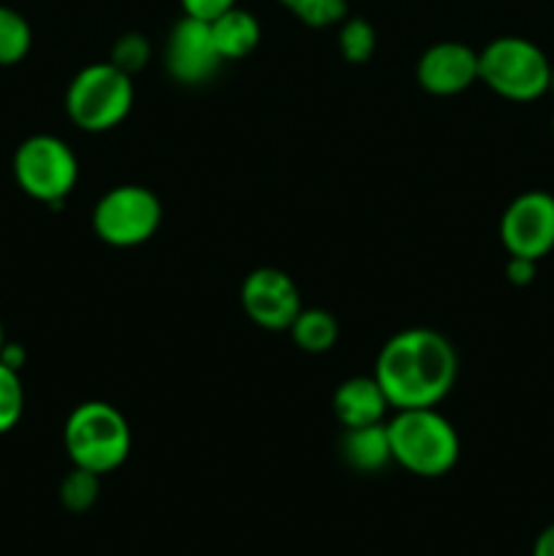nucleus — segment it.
Segmentation results:
<instances>
[{"label":"nucleus","instance_id":"nucleus-26","mask_svg":"<svg viewBox=\"0 0 554 556\" xmlns=\"http://www.w3.org/2000/svg\"><path fill=\"white\" fill-rule=\"evenodd\" d=\"M280 3L286 5L288 11H293V9H297V5H299V0H280Z\"/></svg>","mask_w":554,"mask_h":556},{"label":"nucleus","instance_id":"nucleus-25","mask_svg":"<svg viewBox=\"0 0 554 556\" xmlns=\"http://www.w3.org/2000/svg\"><path fill=\"white\" fill-rule=\"evenodd\" d=\"M532 556H554V525L543 527L532 543Z\"/></svg>","mask_w":554,"mask_h":556},{"label":"nucleus","instance_id":"nucleus-24","mask_svg":"<svg viewBox=\"0 0 554 556\" xmlns=\"http://www.w3.org/2000/svg\"><path fill=\"white\" fill-rule=\"evenodd\" d=\"M0 362H3L5 367H11V369H16V372H20L22 364L27 362V351L20 345V342L5 340V345L0 348Z\"/></svg>","mask_w":554,"mask_h":556},{"label":"nucleus","instance_id":"nucleus-20","mask_svg":"<svg viewBox=\"0 0 554 556\" xmlns=\"http://www.w3.org/2000/svg\"><path fill=\"white\" fill-rule=\"evenodd\" d=\"M291 14L307 27H331L348 16V0H299Z\"/></svg>","mask_w":554,"mask_h":556},{"label":"nucleus","instance_id":"nucleus-16","mask_svg":"<svg viewBox=\"0 0 554 556\" xmlns=\"http://www.w3.org/2000/svg\"><path fill=\"white\" fill-rule=\"evenodd\" d=\"M33 47L30 22L11 5H0V65L22 63Z\"/></svg>","mask_w":554,"mask_h":556},{"label":"nucleus","instance_id":"nucleus-23","mask_svg":"<svg viewBox=\"0 0 554 556\" xmlns=\"http://www.w3.org/2000/svg\"><path fill=\"white\" fill-rule=\"evenodd\" d=\"M536 269H538V261L521 258V255H508V264H505V280L516 288L530 286V282L536 280Z\"/></svg>","mask_w":554,"mask_h":556},{"label":"nucleus","instance_id":"nucleus-22","mask_svg":"<svg viewBox=\"0 0 554 556\" xmlns=\"http://www.w3.org/2000/svg\"><path fill=\"white\" fill-rule=\"evenodd\" d=\"M185 16H193V20L212 22L221 14H226L228 9L237 5V0H179Z\"/></svg>","mask_w":554,"mask_h":556},{"label":"nucleus","instance_id":"nucleus-8","mask_svg":"<svg viewBox=\"0 0 554 556\" xmlns=\"http://www.w3.org/2000/svg\"><path fill=\"white\" fill-rule=\"evenodd\" d=\"M500 242L505 253L541 261L554 250V195L549 190H525L500 217Z\"/></svg>","mask_w":554,"mask_h":556},{"label":"nucleus","instance_id":"nucleus-15","mask_svg":"<svg viewBox=\"0 0 554 556\" xmlns=\"http://www.w3.org/2000/svg\"><path fill=\"white\" fill-rule=\"evenodd\" d=\"M291 337L297 342V348H302L304 353H326L335 348L337 337H340V326L337 318L326 309H304L293 318L291 324Z\"/></svg>","mask_w":554,"mask_h":556},{"label":"nucleus","instance_id":"nucleus-13","mask_svg":"<svg viewBox=\"0 0 554 556\" xmlns=\"http://www.w3.org/2000/svg\"><path fill=\"white\" fill-rule=\"evenodd\" d=\"M342 459L356 472H380L391 465V443L386 424H369V427L345 429L342 438Z\"/></svg>","mask_w":554,"mask_h":556},{"label":"nucleus","instance_id":"nucleus-3","mask_svg":"<svg viewBox=\"0 0 554 556\" xmlns=\"http://www.w3.org/2000/svg\"><path fill=\"white\" fill-rule=\"evenodd\" d=\"M552 60L530 38L500 36L478 52V81L505 101L530 103L552 85Z\"/></svg>","mask_w":554,"mask_h":556},{"label":"nucleus","instance_id":"nucleus-21","mask_svg":"<svg viewBox=\"0 0 554 556\" xmlns=\"http://www.w3.org/2000/svg\"><path fill=\"white\" fill-rule=\"evenodd\" d=\"M150 60V43L141 33H123V36L114 41L112 47V60L109 63L117 65L119 71L134 76L136 71H141Z\"/></svg>","mask_w":554,"mask_h":556},{"label":"nucleus","instance_id":"nucleus-11","mask_svg":"<svg viewBox=\"0 0 554 556\" xmlns=\"http://www.w3.org/2000/svg\"><path fill=\"white\" fill-rule=\"evenodd\" d=\"M416 79L432 96H459L478 81V52L462 41H438L418 58Z\"/></svg>","mask_w":554,"mask_h":556},{"label":"nucleus","instance_id":"nucleus-17","mask_svg":"<svg viewBox=\"0 0 554 556\" xmlns=\"http://www.w3.org/2000/svg\"><path fill=\"white\" fill-rule=\"evenodd\" d=\"M337 47H340V54L348 63H367L375 54V47H378L375 27L362 16H345L340 22V33H337Z\"/></svg>","mask_w":554,"mask_h":556},{"label":"nucleus","instance_id":"nucleus-5","mask_svg":"<svg viewBox=\"0 0 554 556\" xmlns=\"http://www.w3.org/2000/svg\"><path fill=\"white\" fill-rule=\"evenodd\" d=\"M134 79L114 63L85 65L65 90V112L76 128L103 134L123 123L134 109Z\"/></svg>","mask_w":554,"mask_h":556},{"label":"nucleus","instance_id":"nucleus-12","mask_svg":"<svg viewBox=\"0 0 554 556\" xmlns=\"http://www.w3.org/2000/svg\"><path fill=\"white\" fill-rule=\"evenodd\" d=\"M331 407H335V416L342 427L356 429L383 421L391 405L375 375H369V378L358 375V378H348L337 386Z\"/></svg>","mask_w":554,"mask_h":556},{"label":"nucleus","instance_id":"nucleus-7","mask_svg":"<svg viewBox=\"0 0 554 556\" xmlns=\"http://www.w3.org/2000/svg\"><path fill=\"white\" fill-rule=\"evenodd\" d=\"M163 220L161 199L144 185H117L98 199L92 231L112 248H136L155 237Z\"/></svg>","mask_w":554,"mask_h":556},{"label":"nucleus","instance_id":"nucleus-10","mask_svg":"<svg viewBox=\"0 0 554 556\" xmlns=\"http://www.w3.org/2000/svg\"><path fill=\"white\" fill-rule=\"evenodd\" d=\"M163 63H166V71L179 85H204V81H210L223 65L215 38H212L210 22L182 16L168 33Z\"/></svg>","mask_w":554,"mask_h":556},{"label":"nucleus","instance_id":"nucleus-2","mask_svg":"<svg viewBox=\"0 0 554 556\" xmlns=\"http://www.w3.org/2000/svg\"><path fill=\"white\" fill-rule=\"evenodd\" d=\"M391 443V462L418 478H440L459 462V434L454 424L435 407L396 410L386 424Z\"/></svg>","mask_w":554,"mask_h":556},{"label":"nucleus","instance_id":"nucleus-18","mask_svg":"<svg viewBox=\"0 0 554 556\" xmlns=\"http://www.w3.org/2000/svg\"><path fill=\"white\" fill-rule=\"evenodd\" d=\"M98 494H101V476L85 467H74L60 483V503L71 514H87L98 503Z\"/></svg>","mask_w":554,"mask_h":556},{"label":"nucleus","instance_id":"nucleus-28","mask_svg":"<svg viewBox=\"0 0 554 556\" xmlns=\"http://www.w3.org/2000/svg\"><path fill=\"white\" fill-rule=\"evenodd\" d=\"M552 128H554V117H552Z\"/></svg>","mask_w":554,"mask_h":556},{"label":"nucleus","instance_id":"nucleus-4","mask_svg":"<svg viewBox=\"0 0 554 556\" xmlns=\"http://www.w3.org/2000/svg\"><path fill=\"white\" fill-rule=\"evenodd\" d=\"M63 443L74 467L106 476L128 459L130 427L109 402H81L65 421Z\"/></svg>","mask_w":554,"mask_h":556},{"label":"nucleus","instance_id":"nucleus-6","mask_svg":"<svg viewBox=\"0 0 554 556\" xmlns=\"http://www.w3.org/2000/svg\"><path fill=\"white\" fill-rule=\"evenodd\" d=\"M14 179L22 193L30 195L33 201L58 206L76 188L79 161L63 139L52 134H36L16 147Z\"/></svg>","mask_w":554,"mask_h":556},{"label":"nucleus","instance_id":"nucleus-27","mask_svg":"<svg viewBox=\"0 0 554 556\" xmlns=\"http://www.w3.org/2000/svg\"><path fill=\"white\" fill-rule=\"evenodd\" d=\"M5 345V331H3V324H0V348Z\"/></svg>","mask_w":554,"mask_h":556},{"label":"nucleus","instance_id":"nucleus-14","mask_svg":"<svg viewBox=\"0 0 554 556\" xmlns=\"http://www.w3.org/2000/svg\"><path fill=\"white\" fill-rule=\"evenodd\" d=\"M210 27L223 63L226 60L248 58L261 41V22L248 9H239V5L228 9L217 20H212Z\"/></svg>","mask_w":554,"mask_h":556},{"label":"nucleus","instance_id":"nucleus-19","mask_svg":"<svg viewBox=\"0 0 554 556\" xmlns=\"http://www.w3.org/2000/svg\"><path fill=\"white\" fill-rule=\"evenodd\" d=\"M25 413V389L20 372L0 362V434H9Z\"/></svg>","mask_w":554,"mask_h":556},{"label":"nucleus","instance_id":"nucleus-1","mask_svg":"<svg viewBox=\"0 0 554 556\" xmlns=\"http://www.w3.org/2000/svg\"><path fill=\"white\" fill-rule=\"evenodd\" d=\"M459 358L449 337L435 329H405L386 340L375 362V380L391 410L435 407L451 394Z\"/></svg>","mask_w":554,"mask_h":556},{"label":"nucleus","instance_id":"nucleus-9","mask_svg":"<svg viewBox=\"0 0 554 556\" xmlns=\"http://www.w3.org/2000/svg\"><path fill=\"white\" fill-rule=\"evenodd\" d=\"M242 309L255 326L266 331H288L302 313V293L297 282L275 266L253 269L242 282Z\"/></svg>","mask_w":554,"mask_h":556}]
</instances>
